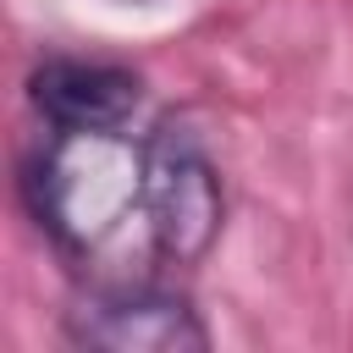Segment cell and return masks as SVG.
Instances as JSON below:
<instances>
[{"mask_svg": "<svg viewBox=\"0 0 353 353\" xmlns=\"http://www.w3.org/2000/svg\"><path fill=\"white\" fill-rule=\"evenodd\" d=\"M33 105L50 127H121L138 116V77L105 61H44Z\"/></svg>", "mask_w": 353, "mask_h": 353, "instance_id": "277c9868", "label": "cell"}, {"mask_svg": "<svg viewBox=\"0 0 353 353\" xmlns=\"http://www.w3.org/2000/svg\"><path fill=\"white\" fill-rule=\"evenodd\" d=\"M221 232V182L182 127H154V248L160 265H199Z\"/></svg>", "mask_w": 353, "mask_h": 353, "instance_id": "7a4b0ae2", "label": "cell"}, {"mask_svg": "<svg viewBox=\"0 0 353 353\" xmlns=\"http://www.w3.org/2000/svg\"><path fill=\"white\" fill-rule=\"evenodd\" d=\"M72 342L105 353H193L210 342V331L199 325L188 298L165 292L160 281H121L99 287L72 314Z\"/></svg>", "mask_w": 353, "mask_h": 353, "instance_id": "3957f363", "label": "cell"}, {"mask_svg": "<svg viewBox=\"0 0 353 353\" xmlns=\"http://www.w3.org/2000/svg\"><path fill=\"white\" fill-rule=\"evenodd\" d=\"M121 127H50L28 171L33 215L55 248L77 265H116L105 287L132 281V254L160 270L154 248V132L132 138Z\"/></svg>", "mask_w": 353, "mask_h": 353, "instance_id": "6da1fadb", "label": "cell"}]
</instances>
